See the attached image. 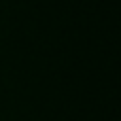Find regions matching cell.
I'll list each match as a JSON object with an SVG mask.
<instances>
[]
</instances>
